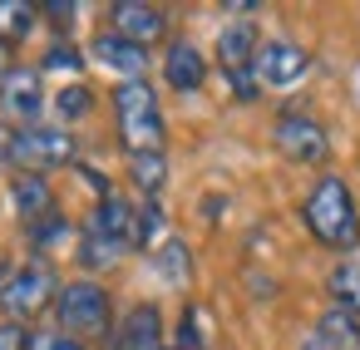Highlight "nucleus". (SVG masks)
Wrapping results in <instances>:
<instances>
[{
    "mask_svg": "<svg viewBox=\"0 0 360 350\" xmlns=\"http://www.w3.org/2000/svg\"><path fill=\"white\" fill-rule=\"evenodd\" d=\"M301 217H306L311 237H316L321 247H330V252H350V247L360 242V207H355V193H350L340 178H330V173L306 193Z\"/></svg>",
    "mask_w": 360,
    "mask_h": 350,
    "instance_id": "f257e3e1",
    "label": "nucleus"
},
{
    "mask_svg": "<svg viewBox=\"0 0 360 350\" xmlns=\"http://www.w3.org/2000/svg\"><path fill=\"white\" fill-rule=\"evenodd\" d=\"M114 119L129 153H163V109L148 79H124L114 89Z\"/></svg>",
    "mask_w": 360,
    "mask_h": 350,
    "instance_id": "f03ea898",
    "label": "nucleus"
},
{
    "mask_svg": "<svg viewBox=\"0 0 360 350\" xmlns=\"http://www.w3.org/2000/svg\"><path fill=\"white\" fill-rule=\"evenodd\" d=\"M55 320L65 335L84 340V335H109V320H114V306H109V291L89 276L79 281H65L60 296H55Z\"/></svg>",
    "mask_w": 360,
    "mask_h": 350,
    "instance_id": "7ed1b4c3",
    "label": "nucleus"
},
{
    "mask_svg": "<svg viewBox=\"0 0 360 350\" xmlns=\"http://www.w3.org/2000/svg\"><path fill=\"white\" fill-rule=\"evenodd\" d=\"M55 296H60L55 271H50L45 261H20V266L11 271L6 291H0V306L11 311V320H30V316H40Z\"/></svg>",
    "mask_w": 360,
    "mask_h": 350,
    "instance_id": "20e7f679",
    "label": "nucleus"
},
{
    "mask_svg": "<svg viewBox=\"0 0 360 350\" xmlns=\"http://www.w3.org/2000/svg\"><path fill=\"white\" fill-rule=\"evenodd\" d=\"M6 158L20 173H40V168H60L75 158V138L65 129H15L6 138Z\"/></svg>",
    "mask_w": 360,
    "mask_h": 350,
    "instance_id": "39448f33",
    "label": "nucleus"
},
{
    "mask_svg": "<svg viewBox=\"0 0 360 350\" xmlns=\"http://www.w3.org/2000/svg\"><path fill=\"white\" fill-rule=\"evenodd\" d=\"M271 134H276V148H281L291 163H326V153H330V143H326V134H321V124H316L311 114L286 109Z\"/></svg>",
    "mask_w": 360,
    "mask_h": 350,
    "instance_id": "423d86ee",
    "label": "nucleus"
},
{
    "mask_svg": "<svg viewBox=\"0 0 360 350\" xmlns=\"http://www.w3.org/2000/svg\"><path fill=\"white\" fill-rule=\"evenodd\" d=\"M109 30L134 40V45H153L168 35V15L158 6H143V0H114L109 6Z\"/></svg>",
    "mask_w": 360,
    "mask_h": 350,
    "instance_id": "0eeeda50",
    "label": "nucleus"
},
{
    "mask_svg": "<svg viewBox=\"0 0 360 350\" xmlns=\"http://www.w3.org/2000/svg\"><path fill=\"white\" fill-rule=\"evenodd\" d=\"M0 109L15 124H35L40 109H45V84H40V70H11L6 84H0Z\"/></svg>",
    "mask_w": 360,
    "mask_h": 350,
    "instance_id": "6e6552de",
    "label": "nucleus"
},
{
    "mask_svg": "<svg viewBox=\"0 0 360 350\" xmlns=\"http://www.w3.org/2000/svg\"><path fill=\"white\" fill-rule=\"evenodd\" d=\"M306 50L301 45H291V40H266L262 45V55H257V79L266 84V89H286V84H296L301 74H306Z\"/></svg>",
    "mask_w": 360,
    "mask_h": 350,
    "instance_id": "1a4fd4ad",
    "label": "nucleus"
},
{
    "mask_svg": "<svg viewBox=\"0 0 360 350\" xmlns=\"http://www.w3.org/2000/svg\"><path fill=\"white\" fill-rule=\"evenodd\" d=\"M163 79H168V89H178V94H198L202 79H207L202 50H198L193 40H173L168 55H163Z\"/></svg>",
    "mask_w": 360,
    "mask_h": 350,
    "instance_id": "9d476101",
    "label": "nucleus"
},
{
    "mask_svg": "<svg viewBox=\"0 0 360 350\" xmlns=\"http://www.w3.org/2000/svg\"><path fill=\"white\" fill-rule=\"evenodd\" d=\"M89 50H94V60H99L104 70H114V74H124V79H139V74L148 70V50L134 45V40H124V35H114V30L94 35Z\"/></svg>",
    "mask_w": 360,
    "mask_h": 350,
    "instance_id": "9b49d317",
    "label": "nucleus"
},
{
    "mask_svg": "<svg viewBox=\"0 0 360 350\" xmlns=\"http://www.w3.org/2000/svg\"><path fill=\"white\" fill-rule=\"evenodd\" d=\"M11 202H15V212L30 227L45 222V217H55V188L45 183V173H15L11 178Z\"/></svg>",
    "mask_w": 360,
    "mask_h": 350,
    "instance_id": "f8f14e48",
    "label": "nucleus"
},
{
    "mask_svg": "<svg viewBox=\"0 0 360 350\" xmlns=\"http://www.w3.org/2000/svg\"><path fill=\"white\" fill-rule=\"evenodd\" d=\"M94 222H99V227H104L124 252H134V247H139V207H134V202H124V197H114V193H109V197L94 207Z\"/></svg>",
    "mask_w": 360,
    "mask_h": 350,
    "instance_id": "ddd939ff",
    "label": "nucleus"
},
{
    "mask_svg": "<svg viewBox=\"0 0 360 350\" xmlns=\"http://www.w3.org/2000/svg\"><path fill=\"white\" fill-rule=\"evenodd\" d=\"M158 335H163V320H158V306H134L119 325V350H158Z\"/></svg>",
    "mask_w": 360,
    "mask_h": 350,
    "instance_id": "4468645a",
    "label": "nucleus"
},
{
    "mask_svg": "<svg viewBox=\"0 0 360 350\" xmlns=\"http://www.w3.org/2000/svg\"><path fill=\"white\" fill-rule=\"evenodd\" d=\"M119 257H124V247H119V242H114L94 217H89V222H84V232H79V261H84L89 271H104V266H114Z\"/></svg>",
    "mask_w": 360,
    "mask_h": 350,
    "instance_id": "2eb2a0df",
    "label": "nucleus"
},
{
    "mask_svg": "<svg viewBox=\"0 0 360 350\" xmlns=\"http://www.w3.org/2000/svg\"><path fill=\"white\" fill-rule=\"evenodd\" d=\"M40 20V6H30V0H0V40H25Z\"/></svg>",
    "mask_w": 360,
    "mask_h": 350,
    "instance_id": "dca6fc26",
    "label": "nucleus"
},
{
    "mask_svg": "<svg viewBox=\"0 0 360 350\" xmlns=\"http://www.w3.org/2000/svg\"><path fill=\"white\" fill-rule=\"evenodd\" d=\"M316 330H321V335H330L340 350H360V316H355V311H345V306H330V311L316 320Z\"/></svg>",
    "mask_w": 360,
    "mask_h": 350,
    "instance_id": "f3484780",
    "label": "nucleus"
},
{
    "mask_svg": "<svg viewBox=\"0 0 360 350\" xmlns=\"http://www.w3.org/2000/svg\"><path fill=\"white\" fill-rule=\"evenodd\" d=\"M326 286H330V301H335V306H345V311L360 316V261H340V266H330Z\"/></svg>",
    "mask_w": 360,
    "mask_h": 350,
    "instance_id": "a211bd4d",
    "label": "nucleus"
},
{
    "mask_svg": "<svg viewBox=\"0 0 360 350\" xmlns=\"http://www.w3.org/2000/svg\"><path fill=\"white\" fill-rule=\"evenodd\" d=\"M129 178L153 197V193L168 183V163H163V153H129Z\"/></svg>",
    "mask_w": 360,
    "mask_h": 350,
    "instance_id": "6ab92c4d",
    "label": "nucleus"
},
{
    "mask_svg": "<svg viewBox=\"0 0 360 350\" xmlns=\"http://www.w3.org/2000/svg\"><path fill=\"white\" fill-rule=\"evenodd\" d=\"M158 271H163L168 286H183V281H188V247H183L178 237H168V242L158 247Z\"/></svg>",
    "mask_w": 360,
    "mask_h": 350,
    "instance_id": "aec40b11",
    "label": "nucleus"
},
{
    "mask_svg": "<svg viewBox=\"0 0 360 350\" xmlns=\"http://www.w3.org/2000/svg\"><path fill=\"white\" fill-rule=\"evenodd\" d=\"M89 89L84 84H70V89H60L55 94V109H60V119H79V114H89Z\"/></svg>",
    "mask_w": 360,
    "mask_h": 350,
    "instance_id": "412c9836",
    "label": "nucleus"
},
{
    "mask_svg": "<svg viewBox=\"0 0 360 350\" xmlns=\"http://www.w3.org/2000/svg\"><path fill=\"white\" fill-rule=\"evenodd\" d=\"M158 232H163V207H158V202L148 197V202L139 207V247H148V242H153Z\"/></svg>",
    "mask_w": 360,
    "mask_h": 350,
    "instance_id": "4be33fe9",
    "label": "nucleus"
},
{
    "mask_svg": "<svg viewBox=\"0 0 360 350\" xmlns=\"http://www.w3.org/2000/svg\"><path fill=\"white\" fill-rule=\"evenodd\" d=\"M30 237H35V247H50V242H65L70 237V222L55 212V217H45V222H35L30 227Z\"/></svg>",
    "mask_w": 360,
    "mask_h": 350,
    "instance_id": "5701e85b",
    "label": "nucleus"
},
{
    "mask_svg": "<svg viewBox=\"0 0 360 350\" xmlns=\"http://www.w3.org/2000/svg\"><path fill=\"white\" fill-rule=\"evenodd\" d=\"M25 350H84V345L75 335H65V330H35Z\"/></svg>",
    "mask_w": 360,
    "mask_h": 350,
    "instance_id": "b1692460",
    "label": "nucleus"
},
{
    "mask_svg": "<svg viewBox=\"0 0 360 350\" xmlns=\"http://www.w3.org/2000/svg\"><path fill=\"white\" fill-rule=\"evenodd\" d=\"M79 65H84V55L75 45H65V40H55L50 55H45V70H79Z\"/></svg>",
    "mask_w": 360,
    "mask_h": 350,
    "instance_id": "393cba45",
    "label": "nucleus"
},
{
    "mask_svg": "<svg viewBox=\"0 0 360 350\" xmlns=\"http://www.w3.org/2000/svg\"><path fill=\"white\" fill-rule=\"evenodd\" d=\"M30 345V330L20 325V320H6L0 325V350H25Z\"/></svg>",
    "mask_w": 360,
    "mask_h": 350,
    "instance_id": "a878e982",
    "label": "nucleus"
},
{
    "mask_svg": "<svg viewBox=\"0 0 360 350\" xmlns=\"http://www.w3.org/2000/svg\"><path fill=\"white\" fill-rule=\"evenodd\" d=\"M40 11H45V15H50V20H60V25H70V20H75V11H79V6H70V0H50V6H40Z\"/></svg>",
    "mask_w": 360,
    "mask_h": 350,
    "instance_id": "bb28decb",
    "label": "nucleus"
},
{
    "mask_svg": "<svg viewBox=\"0 0 360 350\" xmlns=\"http://www.w3.org/2000/svg\"><path fill=\"white\" fill-rule=\"evenodd\" d=\"M301 350H340V345H335V340H330V335H321V330H316V325H311V335H306V340H301Z\"/></svg>",
    "mask_w": 360,
    "mask_h": 350,
    "instance_id": "cd10ccee",
    "label": "nucleus"
},
{
    "mask_svg": "<svg viewBox=\"0 0 360 350\" xmlns=\"http://www.w3.org/2000/svg\"><path fill=\"white\" fill-rule=\"evenodd\" d=\"M6 74H11V50H6V40H0V84H6Z\"/></svg>",
    "mask_w": 360,
    "mask_h": 350,
    "instance_id": "c85d7f7f",
    "label": "nucleus"
}]
</instances>
